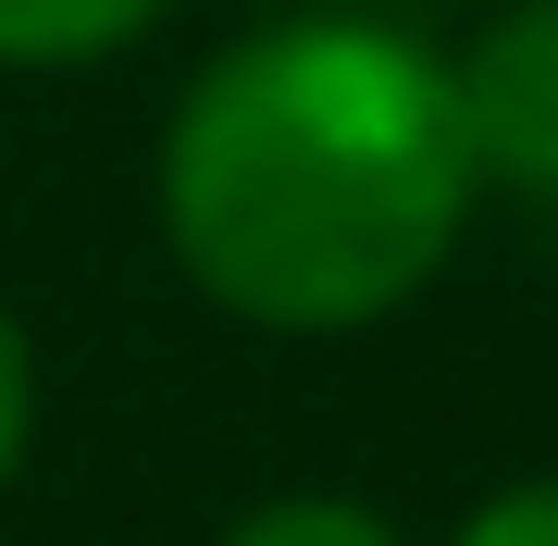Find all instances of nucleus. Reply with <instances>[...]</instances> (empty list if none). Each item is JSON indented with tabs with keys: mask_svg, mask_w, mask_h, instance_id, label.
<instances>
[{
	"mask_svg": "<svg viewBox=\"0 0 558 546\" xmlns=\"http://www.w3.org/2000/svg\"><path fill=\"white\" fill-rule=\"evenodd\" d=\"M25 435H38V348H25V324L0 311V485L25 472Z\"/></svg>",
	"mask_w": 558,
	"mask_h": 546,
	"instance_id": "423d86ee",
	"label": "nucleus"
},
{
	"mask_svg": "<svg viewBox=\"0 0 558 546\" xmlns=\"http://www.w3.org/2000/svg\"><path fill=\"white\" fill-rule=\"evenodd\" d=\"M447 75H459V137H472V174L558 199V0L497 13L472 50L447 62Z\"/></svg>",
	"mask_w": 558,
	"mask_h": 546,
	"instance_id": "f03ea898",
	"label": "nucleus"
},
{
	"mask_svg": "<svg viewBox=\"0 0 558 546\" xmlns=\"http://www.w3.org/2000/svg\"><path fill=\"white\" fill-rule=\"evenodd\" d=\"M174 13V0H0V62H100L124 38H149V25Z\"/></svg>",
	"mask_w": 558,
	"mask_h": 546,
	"instance_id": "7ed1b4c3",
	"label": "nucleus"
},
{
	"mask_svg": "<svg viewBox=\"0 0 558 546\" xmlns=\"http://www.w3.org/2000/svg\"><path fill=\"white\" fill-rule=\"evenodd\" d=\"M223 546H398V522L360 497H274L248 522H223Z\"/></svg>",
	"mask_w": 558,
	"mask_h": 546,
	"instance_id": "20e7f679",
	"label": "nucleus"
},
{
	"mask_svg": "<svg viewBox=\"0 0 558 546\" xmlns=\"http://www.w3.org/2000/svg\"><path fill=\"white\" fill-rule=\"evenodd\" d=\"M459 75L398 25L299 13L211 50L161 124V236L260 336H360L447 274L472 223Z\"/></svg>",
	"mask_w": 558,
	"mask_h": 546,
	"instance_id": "f257e3e1",
	"label": "nucleus"
},
{
	"mask_svg": "<svg viewBox=\"0 0 558 546\" xmlns=\"http://www.w3.org/2000/svg\"><path fill=\"white\" fill-rule=\"evenodd\" d=\"M459 546H558V472H534V485H497L459 522Z\"/></svg>",
	"mask_w": 558,
	"mask_h": 546,
	"instance_id": "39448f33",
	"label": "nucleus"
}]
</instances>
